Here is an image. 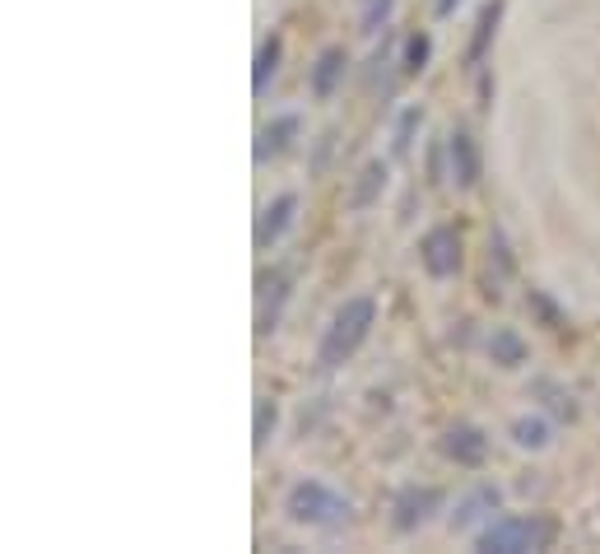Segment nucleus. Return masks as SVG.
<instances>
[{
	"label": "nucleus",
	"mask_w": 600,
	"mask_h": 554,
	"mask_svg": "<svg viewBox=\"0 0 600 554\" xmlns=\"http://www.w3.org/2000/svg\"><path fill=\"white\" fill-rule=\"evenodd\" d=\"M373 326H377V303H373V294L345 298V303H340V312L331 317V326H326L321 345H317V364H321V368H340L345 359H354L363 340L373 336Z\"/></svg>",
	"instance_id": "obj_1"
},
{
	"label": "nucleus",
	"mask_w": 600,
	"mask_h": 554,
	"mask_svg": "<svg viewBox=\"0 0 600 554\" xmlns=\"http://www.w3.org/2000/svg\"><path fill=\"white\" fill-rule=\"evenodd\" d=\"M284 517H289L294 527L335 531L354 517V503H349L340 489L326 485V480H298V485L284 494Z\"/></svg>",
	"instance_id": "obj_2"
},
{
	"label": "nucleus",
	"mask_w": 600,
	"mask_h": 554,
	"mask_svg": "<svg viewBox=\"0 0 600 554\" xmlns=\"http://www.w3.org/2000/svg\"><path fill=\"white\" fill-rule=\"evenodd\" d=\"M554 541V522L540 513H507L494 517L489 527H480L475 545L484 554H535V550H549Z\"/></svg>",
	"instance_id": "obj_3"
},
{
	"label": "nucleus",
	"mask_w": 600,
	"mask_h": 554,
	"mask_svg": "<svg viewBox=\"0 0 600 554\" xmlns=\"http://www.w3.org/2000/svg\"><path fill=\"white\" fill-rule=\"evenodd\" d=\"M419 261H424V271L433 280H452L461 271V233L452 224H438V229H428L419 238Z\"/></svg>",
	"instance_id": "obj_4"
},
{
	"label": "nucleus",
	"mask_w": 600,
	"mask_h": 554,
	"mask_svg": "<svg viewBox=\"0 0 600 554\" xmlns=\"http://www.w3.org/2000/svg\"><path fill=\"white\" fill-rule=\"evenodd\" d=\"M438 508H442V489L438 485H405L396 494V503H391V527H396L400 536H410V531L424 527Z\"/></svg>",
	"instance_id": "obj_5"
},
{
	"label": "nucleus",
	"mask_w": 600,
	"mask_h": 554,
	"mask_svg": "<svg viewBox=\"0 0 600 554\" xmlns=\"http://www.w3.org/2000/svg\"><path fill=\"white\" fill-rule=\"evenodd\" d=\"M498 508H503V489H498V485H475V489H466V494L456 499L452 517H447V527H452V531L489 527Z\"/></svg>",
	"instance_id": "obj_6"
},
{
	"label": "nucleus",
	"mask_w": 600,
	"mask_h": 554,
	"mask_svg": "<svg viewBox=\"0 0 600 554\" xmlns=\"http://www.w3.org/2000/svg\"><path fill=\"white\" fill-rule=\"evenodd\" d=\"M294 215H298V196L294 191H280L275 201L261 205V215H256V229H252V243L266 252V247H275L284 238V233L294 229Z\"/></svg>",
	"instance_id": "obj_7"
},
{
	"label": "nucleus",
	"mask_w": 600,
	"mask_h": 554,
	"mask_svg": "<svg viewBox=\"0 0 600 554\" xmlns=\"http://www.w3.org/2000/svg\"><path fill=\"white\" fill-rule=\"evenodd\" d=\"M284 303H289V271H266L256 280V336H270L280 326Z\"/></svg>",
	"instance_id": "obj_8"
},
{
	"label": "nucleus",
	"mask_w": 600,
	"mask_h": 554,
	"mask_svg": "<svg viewBox=\"0 0 600 554\" xmlns=\"http://www.w3.org/2000/svg\"><path fill=\"white\" fill-rule=\"evenodd\" d=\"M442 457L456 461V466H484V457H489V438H484V429H475V424H452V429L438 438Z\"/></svg>",
	"instance_id": "obj_9"
},
{
	"label": "nucleus",
	"mask_w": 600,
	"mask_h": 554,
	"mask_svg": "<svg viewBox=\"0 0 600 554\" xmlns=\"http://www.w3.org/2000/svg\"><path fill=\"white\" fill-rule=\"evenodd\" d=\"M447 177H452L461 191H470L475 182H480V154H475L470 131H461V126L447 136Z\"/></svg>",
	"instance_id": "obj_10"
},
{
	"label": "nucleus",
	"mask_w": 600,
	"mask_h": 554,
	"mask_svg": "<svg viewBox=\"0 0 600 554\" xmlns=\"http://www.w3.org/2000/svg\"><path fill=\"white\" fill-rule=\"evenodd\" d=\"M298 136V112H280L275 122H266L261 131H256V149H252V159L256 163H270V159H280L284 149H289V140Z\"/></svg>",
	"instance_id": "obj_11"
},
{
	"label": "nucleus",
	"mask_w": 600,
	"mask_h": 554,
	"mask_svg": "<svg viewBox=\"0 0 600 554\" xmlns=\"http://www.w3.org/2000/svg\"><path fill=\"white\" fill-rule=\"evenodd\" d=\"M345 66H349V56L345 47H321L317 52V66H312V98H326L340 89V80H345Z\"/></svg>",
	"instance_id": "obj_12"
},
{
	"label": "nucleus",
	"mask_w": 600,
	"mask_h": 554,
	"mask_svg": "<svg viewBox=\"0 0 600 554\" xmlns=\"http://www.w3.org/2000/svg\"><path fill=\"white\" fill-rule=\"evenodd\" d=\"M387 163L373 159V163H363V173L359 182H354V191H349V210H373L377 201H382V191H387Z\"/></svg>",
	"instance_id": "obj_13"
},
{
	"label": "nucleus",
	"mask_w": 600,
	"mask_h": 554,
	"mask_svg": "<svg viewBox=\"0 0 600 554\" xmlns=\"http://www.w3.org/2000/svg\"><path fill=\"white\" fill-rule=\"evenodd\" d=\"M507 433H512V443H517L521 452H545V447L554 443V429H549L545 415H517L507 424Z\"/></svg>",
	"instance_id": "obj_14"
},
{
	"label": "nucleus",
	"mask_w": 600,
	"mask_h": 554,
	"mask_svg": "<svg viewBox=\"0 0 600 554\" xmlns=\"http://www.w3.org/2000/svg\"><path fill=\"white\" fill-rule=\"evenodd\" d=\"M489 359H494L498 368H521L526 359H531V345L521 340V331H512V326H498L494 336H489Z\"/></svg>",
	"instance_id": "obj_15"
},
{
	"label": "nucleus",
	"mask_w": 600,
	"mask_h": 554,
	"mask_svg": "<svg viewBox=\"0 0 600 554\" xmlns=\"http://www.w3.org/2000/svg\"><path fill=\"white\" fill-rule=\"evenodd\" d=\"M498 19H503V0H489L480 10V19H475V38H470V52H466L470 66L484 61V52H489V42H494V33H498Z\"/></svg>",
	"instance_id": "obj_16"
},
{
	"label": "nucleus",
	"mask_w": 600,
	"mask_h": 554,
	"mask_svg": "<svg viewBox=\"0 0 600 554\" xmlns=\"http://www.w3.org/2000/svg\"><path fill=\"white\" fill-rule=\"evenodd\" d=\"M280 56H284V38L280 33H270L261 42V52H256V70H252V89L256 94H266L270 80H275V70H280Z\"/></svg>",
	"instance_id": "obj_17"
},
{
	"label": "nucleus",
	"mask_w": 600,
	"mask_h": 554,
	"mask_svg": "<svg viewBox=\"0 0 600 554\" xmlns=\"http://www.w3.org/2000/svg\"><path fill=\"white\" fill-rule=\"evenodd\" d=\"M275 419H280V406L270 396H256V415H252V452H266V443L275 438Z\"/></svg>",
	"instance_id": "obj_18"
},
{
	"label": "nucleus",
	"mask_w": 600,
	"mask_h": 554,
	"mask_svg": "<svg viewBox=\"0 0 600 554\" xmlns=\"http://www.w3.org/2000/svg\"><path fill=\"white\" fill-rule=\"evenodd\" d=\"M424 122V112L419 108H405L396 117V131H391V149H396V154H405V149H410V136H414V126Z\"/></svg>",
	"instance_id": "obj_19"
},
{
	"label": "nucleus",
	"mask_w": 600,
	"mask_h": 554,
	"mask_svg": "<svg viewBox=\"0 0 600 554\" xmlns=\"http://www.w3.org/2000/svg\"><path fill=\"white\" fill-rule=\"evenodd\" d=\"M428 66V38L424 33H410L405 38V75H419Z\"/></svg>",
	"instance_id": "obj_20"
},
{
	"label": "nucleus",
	"mask_w": 600,
	"mask_h": 554,
	"mask_svg": "<svg viewBox=\"0 0 600 554\" xmlns=\"http://www.w3.org/2000/svg\"><path fill=\"white\" fill-rule=\"evenodd\" d=\"M535 392H545V396H549V410H554V415H563V419H573V415H577L573 396H568V392H559L554 382H535Z\"/></svg>",
	"instance_id": "obj_21"
},
{
	"label": "nucleus",
	"mask_w": 600,
	"mask_h": 554,
	"mask_svg": "<svg viewBox=\"0 0 600 554\" xmlns=\"http://www.w3.org/2000/svg\"><path fill=\"white\" fill-rule=\"evenodd\" d=\"M396 0H363V33H377V28L387 24V14Z\"/></svg>",
	"instance_id": "obj_22"
},
{
	"label": "nucleus",
	"mask_w": 600,
	"mask_h": 554,
	"mask_svg": "<svg viewBox=\"0 0 600 554\" xmlns=\"http://www.w3.org/2000/svg\"><path fill=\"white\" fill-rule=\"evenodd\" d=\"M452 5H456V0H438V19H447V14H452Z\"/></svg>",
	"instance_id": "obj_23"
}]
</instances>
